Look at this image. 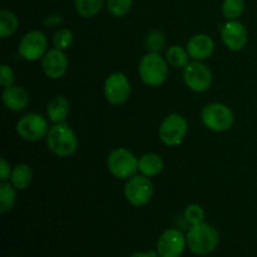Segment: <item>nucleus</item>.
Wrapping results in <instances>:
<instances>
[{"instance_id": "1", "label": "nucleus", "mask_w": 257, "mask_h": 257, "mask_svg": "<svg viewBox=\"0 0 257 257\" xmlns=\"http://www.w3.org/2000/svg\"><path fill=\"white\" fill-rule=\"evenodd\" d=\"M45 142L53 155L62 158L74 155L79 146L77 133L67 122L53 124L45 137Z\"/></svg>"}, {"instance_id": "2", "label": "nucleus", "mask_w": 257, "mask_h": 257, "mask_svg": "<svg viewBox=\"0 0 257 257\" xmlns=\"http://www.w3.org/2000/svg\"><path fill=\"white\" fill-rule=\"evenodd\" d=\"M186 240L191 252L197 256H206L217 248L220 243V233L215 226L202 222L188 228Z\"/></svg>"}, {"instance_id": "3", "label": "nucleus", "mask_w": 257, "mask_h": 257, "mask_svg": "<svg viewBox=\"0 0 257 257\" xmlns=\"http://www.w3.org/2000/svg\"><path fill=\"white\" fill-rule=\"evenodd\" d=\"M138 74L141 80L150 87H161L168 78V63L161 53H151L143 55L138 64Z\"/></svg>"}, {"instance_id": "4", "label": "nucleus", "mask_w": 257, "mask_h": 257, "mask_svg": "<svg viewBox=\"0 0 257 257\" xmlns=\"http://www.w3.org/2000/svg\"><path fill=\"white\" fill-rule=\"evenodd\" d=\"M201 120L207 130L223 133L232 128L235 114L228 105L220 102L208 103L201 110Z\"/></svg>"}, {"instance_id": "5", "label": "nucleus", "mask_w": 257, "mask_h": 257, "mask_svg": "<svg viewBox=\"0 0 257 257\" xmlns=\"http://www.w3.org/2000/svg\"><path fill=\"white\" fill-rule=\"evenodd\" d=\"M107 168L118 180H130L138 172V158L128 148L119 147L108 155Z\"/></svg>"}, {"instance_id": "6", "label": "nucleus", "mask_w": 257, "mask_h": 257, "mask_svg": "<svg viewBox=\"0 0 257 257\" xmlns=\"http://www.w3.org/2000/svg\"><path fill=\"white\" fill-rule=\"evenodd\" d=\"M188 133V122L182 114L171 113L161 122L158 137L167 147H176L185 141Z\"/></svg>"}, {"instance_id": "7", "label": "nucleus", "mask_w": 257, "mask_h": 257, "mask_svg": "<svg viewBox=\"0 0 257 257\" xmlns=\"http://www.w3.org/2000/svg\"><path fill=\"white\" fill-rule=\"evenodd\" d=\"M49 128V119L39 113H28L23 115L15 125L17 135L27 142H38L45 138Z\"/></svg>"}, {"instance_id": "8", "label": "nucleus", "mask_w": 257, "mask_h": 257, "mask_svg": "<svg viewBox=\"0 0 257 257\" xmlns=\"http://www.w3.org/2000/svg\"><path fill=\"white\" fill-rule=\"evenodd\" d=\"M153 183L150 177L143 175H135L127 180L124 185V197L130 205L135 207H143L153 197Z\"/></svg>"}, {"instance_id": "9", "label": "nucleus", "mask_w": 257, "mask_h": 257, "mask_svg": "<svg viewBox=\"0 0 257 257\" xmlns=\"http://www.w3.org/2000/svg\"><path fill=\"white\" fill-rule=\"evenodd\" d=\"M104 98L109 104L122 105L127 102L132 94V87L127 75L122 72L110 73L103 85Z\"/></svg>"}, {"instance_id": "10", "label": "nucleus", "mask_w": 257, "mask_h": 257, "mask_svg": "<svg viewBox=\"0 0 257 257\" xmlns=\"http://www.w3.org/2000/svg\"><path fill=\"white\" fill-rule=\"evenodd\" d=\"M183 82L196 93L207 92L213 83V74L203 62L192 60L183 68Z\"/></svg>"}, {"instance_id": "11", "label": "nucleus", "mask_w": 257, "mask_h": 257, "mask_svg": "<svg viewBox=\"0 0 257 257\" xmlns=\"http://www.w3.org/2000/svg\"><path fill=\"white\" fill-rule=\"evenodd\" d=\"M48 50V38L40 30H30L23 35L18 47V53L27 62L42 60Z\"/></svg>"}, {"instance_id": "12", "label": "nucleus", "mask_w": 257, "mask_h": 257, "mask_svg": "<svg viewBox=\"0 0 257 257\" xmlns=\"http://www.w3.org/2000/svg\"><path fill=\"white\" fill-rule=\"evenodd\" d=\"M187 246V240L178 228H167L161 233L156 245L160 257H181Z\"/></svg>"}, {"instance_id": "13", "label": "nucleus", "mask_w": 257, "mask_h": 257, "mask_svg": "<svg viewBox=\"0 0 257 257\" xmlns=\"http://www.w3.org/2000/svg\"><path fill=\"white\" fill-rule=\"evenodd\" d=\"M221 39L231 52H240L247 45V28L240 20H226L220 28Z\"/></svg>"}, {"instance_id": "14", "label": "nucleus", "mask_w": 257, "mask_h": 257, "mask_svg": "<svg viewBox=\"0 0 257 257\" xmlns=\"http://www.w3.org/2000/svg\"><path fill=\"white\" fill-rule=\"evenodd\" d=\"M68 57L64 50L49 49L42 58V70L50 79H60L68 72Z\"/></svg>"}, {"instance_id": "15", "label": "nucleus", "mask_w": 257, "mask_h": 257, "mask_svg": "<svg viewBox=\"0 0 257 257\" xmlns=\"http://www.w3.org/2000/svg\"><path fill=\"white\" fill-rule=\"evenodd\" d=\"M186 49H187L191 59L203 62V60L211 58V55L215 52V42L210 35L200 33V34H196L190 38L187 45H186Z\"/></svg>"}, {"instance_id": "16", "label": "nucleus", "mask_w": 257, "mask_h": 257, "mask_svg": "<svg viewBox=\"0 0 257 257\" xmlns=\"http://www.w3.org/2000/svg\"><path fill=\"white\" fill-rule=\"evenodd\" d=\"M3 104L10 112H22L27 109L30 103V94L22 85H12V87L4 88L2 94Z\"/></svg>"}, {"instance_id": "17", "label": "nucleus", "mask_w": 257, "mask_h": 257, "mask_svg": "<svg viewBox=\"0 0 257 257\" xmlns=\"http://www.w3.org/2000/svg\"><path fill=\"white\" fill-rule=\"evenodd\" d=\"M70 113V103L64 95H55L50 99L47 107V118L53 124L67 120Z\"/></svg>"}, {"instance_id": "18", "label": "nucleus", "mask_w": 257, "mask_h": 257, "mask_svg": "<svg viewBox=\"0 0 257 257\" xmlns=\"http://www.w3.org/2000/svg\"><path fill=\"white\" fill-rule=\"evenodd\" d=\"M165 168V162L158 153L148 152L138 158V172L146 177H155Z\"/></svg>"}, {"instance_id": "19", "label": "nucleus", "mask_w": 257, "mask_h": 257, "mask_svg": "<svg viewBox=\"0 0 257 257\" xmlns=\"http://www.w3.org/2000/svg\"><path fill=\"white\" fill-rule=\"evenodd\" d=\"M33 177H34L33 168L28 163H19L13 167L9 181L18 191H23L32 185Z\"/></svg>"}, {"instance_id": "20", "label": "nucleus", "mask_w": 257, "mask_h": 257, "mask_svg": "<svg viewBox=\"0 0 257 257\" xmlns=\"http://www.w3.org/2000/svg\"><path fill=\"white\" fill-rule=\"evenodd\" d=\"M17 188L10 181L0 183V212H10L17 203Z\"/></svg>"}, {"instance_id": "21", "label": "nucleus", "mask_w": 257, "mask_h": 257, "mask_svg": "<svg viewBox=\"0 0 257 257\" xmlns=\"http://www.w3.org/2000/svg\"><path fill=\"white\" fill-rule=\"evenodd\" d=\"M166 60L168 65L173 68H185L191 62V57L187 49L181 45H171L166 52Z\"/></svg>"}, {"instance_id": "22", "label": "nucleus", "mask_w": 257, "mask_h": 257, "mask_svg": "<svg viewBox=\"0 0 257 257\" xmlns=\"http://www.w3.org/2000/svg\"><path fill=\"white\" fill-rule=\"evenodd\" d=\"M19 27V19L13 12L3 9L0 12V37L3 39L15 34Z\"/></svg>"}, {"instance_id": "23", "label": "nucleus", "mask_w": 257, "mask_h": 257, "mask_svg": "<svg viewBox=\"0 0 257 257\" xmlns=\"http://www.w3.org/2000/svg\"><path fill=\"white\" fill-rule=\"evenodd\" d=\"M104 0H74V7L82 18H93L100 12Z\"/></svg>"}, {"instance_id": "24", "label": "nucleus", "mask_w": 257, "mask_h": 257, "mask_svg": "<svg viewBox=\"0 0 257 257\" xmlns=\"http://www.w3.org/2000/svg\"><path fill=\"white\" fill-rule=\"evenodd\" d=\"M221 12L226 20H237L245 12V2L243 0H223Z\"/></svg>"}, {"instance_id": "25", "label": "nucleus", "mask_w": 257, "mask_h": 257, "mask_svg": "<svg viewBox=\"0 0 257 257\" xmlns=\"http://www.w3.org/2000/svg\"><path fill=\"white\" fill-rule=\"evenodd\" d=\"M146 48L151 53H161L166 47V35L161 30L153 29L148 32L145 40Z\"/></svg>"}, {"instance_id": "26", "label": "nucleus", "mask_w": 257, "mask_h": 257, "mask_svg": "<svg viewBox=\"0 0 257 257\" xmlns=\"http://www.w3.org/2000/svg\"><path fill=\"white\" fill-rule=\"evenodd\" d=\"M53 45L54 48L59 50H67L69 49L73 45V42H74V35H73V32L68 28H60L57 32L53 34Z\"/></svg>"}, {"instance_id": "27", "label": "nucleus", "mask_w": 257, "mask_h": 257, "mask_svg": "<svg viewBox=\"0 0 257 257\" xmlns=\"http://www.w3.org/2000/svg\"><path fill=\"white\" fill-rule=\"evenodd\" d=\"M205 210L202 206L197 205V203H190L188 206H186L185 211H183V218L190 226L205 222Z\"/></svg>"}, {"instance_id": "28", "label": "nucleus", "mask_w": 257, "mask_h": 257, "mask_svg": "<svg viewBox=\"0 0 257 257\" xmlns=\"http://www.w3.org/2000/svg\"><path fill=\"white\" fill-rule=\"evenodd\" d=\"M133 0H107V10L115 18H122L128 14Z\"/></svg>"}, {"instance_id": "29", "label": "nucleus", "mask_w": 257, "mask_h": 257, "mask_svg": "<svg viewBox=\"0 0 257 257\" xmlns=\"http://www.w3.org/2000/svg\"><path fill=\"white\" fill-rule=\"evenodd\" d=\"M15 72L13 70V68L8 64H2L0 65V85L3 88L12 87L15 84Z\"/></svg>"}, {"instance_id": "30", "label": "nucleus", "mask_w": 257, "mask_h": 257, "mask_svg": "<svg viewBox=\"0 0 257 257\" xmlns=\"http://www.w3.org/2000/svg\"><path fill=\"white\" fill-rule=\"evenodd\" d=\"M12 166L10 163L8 162L7 158L3 157L0 160V181L2 182H5V181H9L10 180V175H12Z\"/></svg>"}, {"instance_id": "31", "label": "nucleus", "mask_w": 257, "mask_h": 257, "mask_svg": "<svg viewBox=\"0 0 257 257\" xmlns=\"http://www.w3.org/2000/svg\"><path fill=\"white\" fill-rule=\"evenodd\" d=\"M63 23V19L60 15H57V14H52L49 15V17H47L44 19V24L48 25V27H53V25H58V24H62Z\"/></svg>"}, {"instance_id": "32", "label": "nucleus", "mask_w": 257, "mask_h": 257, "mask_svg": "<svg viewBox=\"0 0 257 257\" xmlns=\"http://www.w3.org/2000/svg\"><path fill=\"white\" fill-rule=\"evenodd\" d=\"M130 257H160L157 251H150V252H135Z\"/></svg>"}]
</instances>
